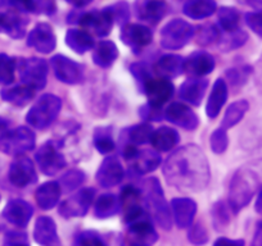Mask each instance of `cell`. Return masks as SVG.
Returning a JSON list of instances; mask_svg holds the SVG:
<instances>
[{
  "label": "cell",
  "instance_id": "6da1fadb",
  "mask_svg": "<svg viewBox=\"0 0 262 246\" xmlns=\"http://www.w3.org/2000/svg\"><path fill=\"white\" fill-rule=\"evenodd\" d=\"M168 185L183 191L196 192L210 182V165L205 153L196 145H185L172 153L163 165Z\"/></svg>",
  "mask_w": 262,
  "mask_h": 246
},
{
  "label": "cell",
  "instance_id": "7a4b0ae2",
  "mask_svg": "<svg viewBox=\"0 0 262 246\" xmlns=\"http://www.w3.org/2000/svg\"><path fill=\"white\" fill-rule=\"evenodd\" d=\"M258 186V178L253 170L242 168L234 175L230 182L229 202L233 209L239 210L249 203Z\"/></svg>",
  "mask_w": 262,
  "mask_h": 246
},
{
  "label": "cell",
  "instance_id": "3957f363",
  "mask_svg": "<svg viewBox=\"0 0 262 246\" xmlns=\"http://www.w3.org/2000/svg\"><path fill=\"white\" fill-rule=\"evenodd\" d=\"M60 108H62V102L59 97L53 94H45L27 113L26 120L35 129L45 130L58 117Z\"/></svg>",
  "mask_w": 262,
  "mask_h": 246
},
{
  "label": "cell",
  "instance_id": "277c9868",
  "mask_svg": "<svg viewBox=\"0 0 262 246\" xmlns=\"http://www.w3.org/2000/svg\"><path fill=\"white\" fill-rule=\"evenodd\" d=\"M194 35L190 23L180 18L168 22L161 31V45L167 50H178L185 46Z\"/></svg>",
  "mask_w": 262,
  "mask_h": 246
},
{
  "label": "cell",
  "instance_id": "5b68a950",
  "mask_svg": "<svg viewBox=\"0 0 262 246\" xmlns=\"http://www.w3.org/2000/svg\"><path fill=\"white\" fill-rule=\"evenodd\" d=\"M19 73L26 86L34 90L44 89L48 79V63L41 58L21 59Z\"/></svg>",
  "mask_w": 262,
  "mask_h": 246
},
{
  "label": "cell",
  "instance_id": "8992f818",
  "mask_svg": "<svg viewBox=\"0 0 262 246\" xmlns=\"http://www.w3.org/2000/svg\"><path fill=\"white\" fill-rule=\"evenodd\" d=\"M145 199H147L148 207L152 210L153 215L161 226L168 230L170 227V215H168L167 204L163 198L162 187L157 178H149L145 182Z\"/></svg>",
  "mask_w": 262,
  "mask_h": 246
},
{
  "label": "cell",
  "instance_id": "52a82bcc",
  "mask_svg": "<svg viewBox=\"0 0 262 246\" xmlns=\"http://www.w3.org/2000/svg\"><path fill=\"white\" fill-rule=\"evenodd\" d=\"M35 146V134L30 129L19 127L0 139V149L7 154H22Z\"/></svg>",
  "mask_w": 262,
  "mask_h": 246
},
{
  "label": "cell",
  "instance_id": "ba28073f",
  "mask_svg": "<svg viewBox=\"0 0 262 246\" xmlns=\"http://www.w3.org/2000/svg\"><path fill=\"white\" fill-rule=\"evenodd\" d=\"M55 77L60 82L67 85H76L84 80L82 67L75 60L64 57V55H54L50 60Z\"/></svg>",
  "mask_w": 262,
  "mask_h": 246
},
{
  "label": "cell",
  "instance_id": "9c48e42d",
  "mask_svg": "<svg viewBox=\"0 0 262 246\" xmlns=\"http://www.w3.org/2000/svg\"><path fill=\"white\" fill-rule=\"evenodd\" d=\"M40 170L47 176H54L66 167V159L53 142H45L35 155Z\"/></svg>",
  "mask_w": 262,
  "mask_h": 246
},
{
  "label": "cell",
  "instance_id": "30bf717a",
  "mask_svg": "<svg viewBox=\"0 0 262 246\" xmlns=\"http://www.w3.org/2000/svg\"><path fill=\"white\" fill-rule=\"evenodd\" d=\"M120 39L122 40L126 46L131 47V50L138 54L139 52H142V49H144L147 45L150 44L153 35L147 26L128 23L122 26Z\"/></svg>",
  "mask_w": 262,
  "mask_h": 246
},
{
  "label": "cell",
  "instance_id": "8fae6325",
  "mask_svg": "<svg viewBox=\"0 0 262 246\" xmlns=\"http://www.w3.org/2000/svg\"><path fill=\"white\" fill-rule=\"evenodd\" d=\"M29 46L34 47L36 52L42 54H49L55 49L57 39H55L54 31L48 23H37L31 32L29 34L27 39Z\"/></svg>",
  "mask_w": 262,
  "mask_h": 246
},
{
  "label": "cell",
  "instance_id": "7c38bea8",
  "mask_svg": "<svg viewBox=\"0 0 262 246\" xmlns=\"http://www.w3.org/2000/svg\"><path fill=\"white\" fill-rule=\"evenodd\" d=\"M79 23L85 30L98 35V36H107L112 30L113 18L108 9L100 12L93 11L82 14L79 19Z\"/></svg>",
  "mask_w": 262,
  "mask_h": 246
},
{
  "label": "cell",
  "instance_id": "4fadbf2b",
  "mask_svg": "<svg viewBox=\"0 0 262 246\" xmlns=\"http://www.w3.org/2000/svg\"><path fill=\"white\" fill-rule=\"evenodd\" d=\"M165 117L172 125H176V126L188 130V131H193L200 125V119H198L195 113L188 105H184L181 103H172L166 109Z\"/></svg>",
  "mask_w": 262,
  "mask_h": 246
},
{
  "label": "cell",
  "instance_id": "5bb4252c",
  "mask_svg": "<svg viewBox=\"0 0 262 246\" xmlns=\"http://www.w3.org/2000/svg\"><path fill=\"white\" fill-rule=\"evenodd\" d=\"M215 69V59L206 52L191 53L184 60V72L189 76L203 77Z\"/></svg>",
  "mask_w": 262,
  "mask_h": 246
},
{
  "label": "cell",
  "instance_id": "9a60e30c",
  "mask_svg": "<svg viewBox=\"0 0 262 246\" xmlns=\"http://www.w3.org/2000/svg\"><path fill=\"white\" fill-rule=\"evenodd\" d=\"M123 168L116 157H107L97 172V182L102 187H113L122 181Z\"/></svg>",
  "mask_w": 262,
  "mask_h": 246
},
{
  "label": "cell",
  "instance_id": "2e32d148",
  "mask_svg": "<svg viewBox=\"0 0 262 246\" xmlns=\"http://www.w3.org/2000/svg\"><path fill=\"white\" fill-rule=\"evenodd\" d=\"M144 91L148 96L149 105H152L155 108H160L172 97L173 85L166 79H150L144 85Z\"/></svg>",
  "mask_w": 262,
  "mask_h": 246
},
{
  "label": "cell",
  "instance_id": "e0dca14e",
  "mask_svg": "<svg viewBox=\"0 0 262 246\" xmlns=\"http://www.w3.org/2000/svg\"><path fill=\"white\" fill-rule=\"evenodd\" d=\"M95 195L94 189H82L77 194L66 200L60 207V213L66 217H75V215H84L88 208L92 204L93 198Z\"/></svg>",
  "mask_w": 262,
  "mask_h": 246
},
{
  "label": "cell",
  "instance_id": "ac0fdd59",
  "mask_svg": "<svg viewBox=\"0 0 262 246\" xmlns=\"http://www.w3.org/2000/svg\"><path fill=\"white\" fill-rule=\"evenodd\" d=\"M9 178H11V182L18 187H25L36 182V170L31 160L29 158L17 159L9 170Z\"/></svg>",
  "mask_w": 262,
  "mask_h": 246
},
{
  "label": "cell",
  "instance_id": "d6986e66",
  "mask_svg": "<svg viewBox=\"0 0 262 246\" xmlns=\"http://www.w3.org/2000/svg\"><path fill=\"white\" fill-rule=\"evenodd\" d=\"M168 7L162 0H142L137 4V14L142 21L158 23L166 16Z\"/></svg>",
  "mask_w": 262,
  "mask_h": 246
},
{
  "label": "cell",
  "instance_id": "ffe728a7",
  "mask_svg": "<svg viewBox=\"0 0 262 246\" xmlns=\"http://www.w3.org/2000/svg\"><path fill=\"white\" fill-rule=\"evenodd\" d=\"M207 86V80L200 79V77H193V79L186 80L185 82H183L180 87L181 99L198 107L202 103Z\"/></svg>",
  "mask_w": 262,
  "mask_h": 246
},
{
  "label": "cell",
  "instance_id": "44dd1931",
  "mask_svg": "<svg viewBox=\"0 0 262 246\" xmlns=\"http://www.w3.org/2000/svg\"><path fill=\"white\" fill-rule=\"evenodd\" d=\"M155 72L162 79H175L184 72V59L179 55H163L155 64Z\"/></svg>",
  "mask_w": 262,
  "mask_h": 246
},
{
  "label": "cell",
  "instance_id": "7402d4cb",
  "mask_svg": "<svg viewBox=\"0 0 262 246\" xmlns=\"http://www.w3.org/2000/svg\"><path fill=\"white\" fill-rule=\"evenodd\" d=\"M139 200L140 192L134 186H126L121 192V202L126 213V220L128 222H135L143 214Z\"/></svg>",
  "mask_w": 262,
  "mask_h": 246
},
{
  "label": "cell",
  "instance_id": "603a6c76",
  "mask_svg": "<svg viewBox=\"0 0 262 246\" xmlns=\"http://www.w3.org/2000/svg\"><path fill=\"white\" fill-rule=\"evenodd\" d=\"M226 99H228V86L226 82L223 79L216 80L215 85H213L212 92L208 99L207 107H206V113H207L208 118L213 119L219 115V113L223 109L224 104H225Z\"/></svg>",
  "mask_w": 262,
  "mask_h": 246
},
{
  "label": "cell",
  "instance_id": "cb8c5ba5",
  "mask_svg": "<svg viewBox=\"0 0 262 246\" xmlns=\"http://www.w3.org/2000/svg\"><path fill=\"white\" fill-rule=\"evenodd\" d=\"M133 168L137 170L140 175H147V173L153 172L160 167L161 164V157L157 152L155 150H142L135 154V157L130 160Z\"/></svg>",
  "mask_w": 262,
  "mask_h": 246
},
{
  "label": "cell",
  "instance_id": "d4e9b609",
  "mask_svg": "<svg viewBox=\"0 0 262 246\" xmlns=\"http://www.w3.org/2000/svg\"><path fill=\"white\" fill-rule=\"evenodd\" d=\"M157 238V235L148 222L133 223L130 228V245L131 246H149Z\"/></svg>",
  "mask_w": 262,
  "mask_h": 246
},
{
  "label": "cell",
  "instance_id": "484cf974",
  "mask_svg": "<svg viewBox=\"0 0 262 246\" xmlns=\"http://www.w3.org/2000/svg\"><path fill=\"white\" fill-rule=\"evenodd\" d=\"M179 140H180V136L176 130L163 126L153 131L150 144L160 152H168L179 144Z\"/></svg>",
  "mask_w": 262,
  "mask_h": 246
},
{
  "label": "cell",
  "instance_id": "4316f807",
  "mask_svg": "<svg viewBox=\"0 0 262 246\" xmlns=\"http://www.w3.org/2000/svg\"><path fill=\"white\" fill-rule=\"evenodd\" d=\"M184 13L193 19H203L212 16L216 11L215 0H186Z\"/></svg>",
  "mask_w": 262,
  "mask_h": 246
},
{
  "label": "cell",
  "instance_id": "83f0119b",
  "mask_svg": "<svg viewBox=\"0 0 262 246\" xmlns=\"http://www.w3.org/2000/svg\"><path fill=\"white\" fill-rule=\"evenodd\" d=\"M26 19L13 12L0 14V29L4 30L9 36L14 37V39L24 37L25 32H26Z\"/></svg>",
  "mask_w": 262,
  "mask_h": 246
},
{
  "label": "cell",
  "instance_id": "f1b7e54d",
  "mask_svg": "<svg viewBox=\"0 0 262 246\" xmlns=\"http://www.w3.org/2000/svg\"><path fill=\"white\" fill-rule=\"evenodd\" d=\"M118 57V49L113 41H100L93 54V60L100 68H110Z\"/></svg>",
  "mask_w": 262,
  "mask_h": 246
},
{
  "label": "cell",
  "instance_id": "f546056e",
  "mask_svg": "<svg viewBox=\"0 0 262 246\" xmlns=\"http://www.w3.org/2000/svg\"><path fill=\"white\" fill-rule=\"evenodd\" d=\"M60 195V186L59 182L50 181V182L42 183L41 186L36 191V200L37 204L42 209H52L59 200Z\"/></svg>",
  "mask_w": 262,
  "mask_h": 246
},
{
  "label": "cell",
  "instance_id": "4dcf8cb0",
  "mask_svg": "<svg viewBox=\"0 0 262 246\" xmlns=\"http://www.w3.org/2000/svg\"><path fill=\"white\" fill-rule=\"evenodd\" d=\"M171 205H172L173 214H175L179 227H186L190 225L196 210L195 203L190 199L180 198V199H173Z\"/></svg>",
  "mask_w": 262,
  "mask_h": 246
},
{
  "label": "cell",
  "instance_id": "1f68e13d",
  "mask_svg": "<svg viewBox=\"0 0 262 246\" xmlns=\"http://www.w3.org/2000/svg\"><path fill=\"white\" fill-rule=\"evenodd\" d=\"M66 44L74 52L84 54L94 47V40L88 32L80 30H69L66 35Z\"/></svg>",
  "mask_w": 262,
  "mask_h": 246
},
{
  "label": "cell",
  "instance_id": "d6a6232c",
  "mask_svg": "<svg viewBox=\"0 0 262 246\" xmlns=\"http://www.w3.org/2000/svg\"><path fill=\"white\" fill-rule=\"evenodd\" d=\"M248 108L249 104L247 100H238V102L229 105V108L225 112V115H224L223 122H221V127L225 130H229L235 126V125H238L242 120V118L244 117V114L247 113Z\"/></svg>",
  "mask_w": 262,
  "mask_h": 246
},
{
  "label": "cell",
  "instance_id": "836d02e7",
  "mask_svg": "<svg viewBox=\"0 0 262 246\" xmlns=\"http://www.w3.org/2000/svg\"><path fill=\"white\" fill-rule=\"evenodd\" d=\"M2 95H3V99L7 100V102L17 105V107H25L34 97V89L29 86H19L6 90V91L2 92Z\"/></svg>",
  "mask_w": 262,
  "mask_h": 246
},
{
  "label": "cell",
  "instance_id": "e575fe53",
  "mask_svg": "<svg viewBox=\"0 0 262 246\" xmlns=\"http://www.w3.org/2000/svg\"><path fill=\"white\" fill-rule=\"evenodd\" d=\"M120 208V200L113 194H104L98 199L95 204V214L100 218L116 214Z\"/></svg>",
  "mask_w": 262,
  "mask_h": 246
},
{
  "label": "cell",
  "instance_id": "d590c367",
  "mask_svg": "<svg viewBox=\"0 0 262 246\" xmlns=\"http://www.w3.org/2000/svg\"><path fill=\"white\" fill-rule=\"evenodd\" d=\"M239 12L230 7H223L219 9V22L225 32H231L238 30Z\"/></svg>",
  "mask_w": 262,
  "mask_h": 246
},
{
  "label": "cell",
  "instance_id": "8d00e7d4",
  "mask_svg": "<svg viewBox=\"0 0 262 246\" xmlns=\"http://www.w3.org/2000/svg\"><path fill=\"white\" fill-rule=\"evenodd\" d=\"M24 11L50 16L57 11V4L55 0H24Z\"/></svg>",
  "mask_w": 262,
  "mask_h": 246
},
{
  "label": "cell",
  "instance_id": "74e56055",
  "mask_svg": "<svg viewBox=\"0 0 262 246\" xmlns=\"http://www.w3.org/2000/svg\"><path fill=\"white\" fill-rule=\"evenodd\" d=\"M36 240L41 243H49L55 238V226L50 218L42 217L36 223Z\"/></svg>",
  "mask_w": 262,
  "mask_h": 246
},
{
  "label": "cell",
  "instance_id": "f35d334b",
  "mask_svg": "<svg viewBox=\"0 0 262 246\" xmlns=\"http://www.w3.org/2000/svg\"><path fill=\"white\" fill-rule=\"evenodd\" d=\"M8 212L9 217L16 223H21V225H25L32 214L31 207L27 203L21 202V200L11 203V205L8 207Z\"/></svg>",
  "mask_w": 262,
  "mask_h": 246
},
{
  "label": "cell",
  "instance_id": "ab89813d",
  "mask_svg": "<svg viewBox=\"0 0 262 246\" xmlns=\"http://www.w3.org/2000/svg\"><path fill=\"white\" fill-rule=\"evenodd\" d=\"M152 134V126H149L147 123H143V125H137V126L131 127L128 130V139L134 145L145 144V142H150Z\"/></svg>",
  "mask_w": 262,
  "mask_h": 246
},
{
  "label": "cell",
  "instance_id": "60d3db41",
  "mask_svg": "<svg viewBox=\"0 0 262 246\" xmlns=\"http://www.w3.org/2000/svg\"><path fill=\"white\" fill-rule=\"evenodd\" d=\"M95 147L102 154H108L115 149V142L111 136L110 129H98L94 134Z\"/></svg>",
  "mask_w": 262,
  "mask_h": 246
},
{
  "label": "cell",
  "instance_id": "b9f144b4",
  "mask_svg": "<svg viewBox=\"0 0 262 246\" xmlns=\"http://www.w3.org/2000/svg\"><path fill=\"white\" fill-rule=\"evenodd\" d=\"M85 181V173L82 170L79 169H72L70 172H67L66 175L62 176V178L59 180V186L63 187L64 191H72L76 187H79L80 185H82Z\"/></svg>",
  "mask_w": 262,
  "mask_h": 246
},
{
  "label": "cell",
  "instance_id": "7bdbcfd3",
  "mask_svg": "<svg viewBox=\"0 0 262 246\" xmlns=\"http://www.w3.org/2000/svg\"><path fill=\"white\" fill-rule=\"evenodd\" d=\"M248 36L246 32L241 31V30H235V31L226 32V36L221 40V50L224 52H229V50H234L241 47L244 42L247 41Z\"/></svg>",
  "mask_w": 262,
  "mask_h": 246
},
{
  "label": "cell",
  "instance_id": "ee69618b",
  "mask_svg": "<svg viewBox=\"0 0 262 246\" xmlns=\"http://www.w3.org/2000/svg\"><path fill=\"white\" fill-rule=\"evenodd\" d=\"M14 79V60L0 54V84L8 85Z\"/></svg>",
  "mask_w": 262,
  "mask_h": 246
},
{
  "label": "cell",
  "instance_id": "f6af8a7d",
  "mask_svg": "<svg viewBox=\"0 0 262 246\" xmlns=\"http://www.w3.org/2000/svg\"><path fill=\"white\" fill-rule=\"evenodd\" d=\"M210 142L211 149H212L213 153H216V154H223L229 145L226 130L221 127V129H217L216 131H213V134L211 135Z\"/></svg>",
  "mask_w": 262,
  "mask_h": 246
},
{
  "label": "cell",
  "instance_id": "bcb514c9",
  "mask_svg": "<svg viewBox=\"0 0 262 246\" xmlns=\"http://www.w3.org/2000/svg\"><path fill=\"white\" fill-rule=\"evenodd\" d=\"M220 39V32L215 26H206L201 29L200 34L196 35V41L201 45H210Z\"/></svg>",
  "mask_w": 262,
  "mask_h": 246
},
{
  "label": "cell",
  "instance_id": "7dc6e473",
  "mask_svg": "<svg viewBox=\"0 0 262 246\" xmlns=\"http://www.w3.org/2000/svg\"><path fill=\"white\" fill-rule=\"evenodd\" d=\"M110 11L111 16H112L113 21L118 22V23L125 24L126 21L128 19V16H130V11H128V6L125 3V2H121V3L115 4V6L107 8Z\"/></svg>",
  "mask_w": 262,
  "mask_h": 246
},
{
  "label": "cell",
  "instance_id": "c3c4849f",
  "mask_svg": "<svg viewBox=\"0 0 262 246\" xmlns=\"http://www.w3.org/2000/svg\"><path fill=\"white\" fill-rule=\"evenodd\" d=\"M246 23L249 29L262 39V11L246 14Z\"/></svg>",
  "mask_w": 262,
  "mask_h": 246
},
{
  "label": "cell",
  "instance_id": "681fc988",
  "mask_svg": "<svg viewBox=\"0 0 262 246\" xmlns=\"http://www.w3.org/2000/svg\"><path fill=\"white\" fill-rule=\"evenodd\" d=\"M130 69H131V72H133V75H134V76L137 77L139 81H142L144 85L147 84L150 79H152L149 75V72H148V69L145 68L143 64L135 63L130 67Z\"/></svg>",
  "mask_w": 262,
  "mask_h": 246
},
{
  "label": "cell",
  "instance_id": "f907efd6",
  "mask_svg": "<svg viewBox=\"0 0 262 246\" xmlns=\"http://www.w3.org/2000/svg\"><path fill=\"white\" fill-rule=\"evenodd\" d=\"M80 245L81 246H105L99 236L93 232H86L80 238Z\"/></svg>",
  "mask_w": 262,
  "mask_h": 246
},
{
  "label": "cell",
  "instance_id": "816d5d0a",
  "mask_svg": "<svg viewBox=\"0 0 262 246\" xmlns=\"http://www.w3.org/2000/svg\"><path fill=\"white\" fill-rule=\"evenodd\" d=\"M140 114L144 119L147 120H158L161 118L160 112H158V108L152 107V105H145L140 109Z\"/></svg>",
  "mask_w": 262,
  "mask_h": 246
},
{
  "label": "cell",
  "instance_id": "f5cc1de1",
  "mask_svg": "<svg viewBox=\"0 0 262 246\" xmlns=\"http://www.w3.org/2000/svg\"><path fill=\"white\" fill-rule=\"evenodd\" d=\"M243 242L242 241H229L225 240V238H221L216 242V246H242Z\"/></svg>",
  "mask_w": 262,
  "mask_h": 246
},
{
  "label": "cell",
  "instance_id": "db71d44e",
  "mask_svg": "<svg viewBox=\"0 0 262 246\" xmlns=\"http://www.w3.org/2000/svg\"><path fill=\"white\" fill-rule=\"evenodd\" d=\"M67 3L72 4V6L77 7V8H82V7H86L88 4H90L93 0H66Z\"/></svg>",
  "mask_w": 262,
  "mask_h": 246
},
{
  "label": "cell",
  "instance_id": "11a10c76",
  "mask_svg": "<svg viewBox=\"0 0 262 246\" xmlns=\"http://www.w3.org/2000/svg\"><path fill=\"white\" fill-rule=\"evenodd\" d=\"M256 209H257V212L262 213V191L259 192L258 199H257V203H256Z\"/></svg>",
  "mask_w": 262,
  "mask_h": 246
},
{
  "label": "cell",
  "instance_id": "9f6ffc18",
  "mask_svg": "<svg viewBox=\"0 0 262 246\" xmlns=\"http://www.w3.org/2000/svg\"><path fill=\"white\" fill-rule=\"evenodd\" d=\"M258 64H259V73H258V86L261 87L262 89V58H261V60H259L258 62Z\"/></svg>",
  "mask_w": 262,
  "mask_h": 246
}]
</instances>
